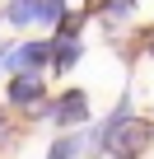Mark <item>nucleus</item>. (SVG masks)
Instances as JSON below:
<instances>
[{
  "mask_svg": "<svg viewBox=\"0 0 154 159\" xmlns=\"http://www.w3.org/2000/svg\"><path fill=\"white\" fill-rule=\"evenodd\" d=\"M0 98H5L10 112H19L33 126V122H42V108L51 98V84H47L42 70H14V75H5V84H0Z\"/></svg>",
  "mask_w": 154,
  "mask_h": 159,
  "instance_id": "obj_1",
  "label": "nucleus"
},
{
  "mask_svg": "<svg viewBox=\"0 0 154 159\" xmlns=\"http://www.w3.org/2000/svg\"><path fill=\"white\" fill-rule=\"evenodd\" d=\"M42 122H51L56 131H84V126L94 122V98H89V89H84V84L56 89V94L47 98V108H42Z\"/></svg>",
  "mask_w": 154,
  "mask_h": 159,
  "instance_id": "obj_2",
  "label": "nucleus"
},
{
  "mask_svg": "<svg viewBox=\"0 0 154 159\" xmlns=\"http://www.w3.org/2000/svg\"><path fill=\"white\" fill-rule=\"evenodd\" d=\"M14 70H51V38H19L14 47H10V56H5V75H14Z\"/></svg>",
  "mask_w": 154,
  "mask_h": 159,
  "instance_id": "obj_3",
  "label": "nucleus"
},
{
  "mask_svg": "<svg viewBox=\"0 0 154 159\" xmlns=\"http://www.w3.org/2000/svg\"><path fill=\"white\" fill-rule=\"evenodd\" d=\"M47 38H51V70L47 75L65 80L75 66L84 61V38H65V33H47Z\"/></svg>",
  "mask_w": 154,
  "mask_h": 159,
  "instance_id": "obj_4",
  "label": "nucleus"
},
{
  "mask_svg": "<svg viewBox=\"0 0 154 159\" xmlns=\"http://www.w3.org/2000/svg\"><path fill=\"white\" fill-rule=\"evenodd\" d=\"M135 5H140V0H80V10H84L89 19H98V24H103L108 33H112L117 24H126Z\"/></svg>",
  "mask_w": 154,
  "mask_h": 159,
  "instance_id": "obj_5",
  "label": "nucleus"
},
{
  "mask_svg": "<svg viewBox=\"0 0 154 159\" xmlns=\"http://www.w3.org/2000/svg\"><path fill=\"white\" fill-rule=\"evenodd\" d=\"M117 47H121V56H126L131 66H135L140 56H149V61H154V19H149V24H135V28H131V38H126V42H117Z\"/></svg>",
  "mask_w": 154,
  "mask_h": 159,
  "instance_id": "obj_6",
  "label": "nucleus"
},
{
  "mask_svg": "<svg viewBox=\"0 0 154 159\" xmlns=\"http://www.w3.org/2000/svg\"><path fill=\"white\" fill-rule=\"evenodd\" d=\"M84 145H89L84 131H56V140L47 145L42 159H84Z\"/></svg>",
  "mask_w": 154,
  "mask_h": 159,
  "instance_id": "obj_7",
  "label": "nucleus"
},
{
  "mask_svg": "<svg viewBox=\"0 0 154 159\" xmlns=\"http://www.w3.org/2000/svg\"><path fill=\"white\" fill-rule=\"evenodd\" d=\"M24 131H28V122L19 117V112H10L5 103H0V159H5L19 140H24Z\"/></svg>",
  "mask_w": 154,
  "mask_h": 159,
  "instance_id": "obj_8",
  "label": "nucleus"
},
{
  "mask_svg": "<svg viewBox=\"0 0 154 159\" xmlns=\"http://www.w3.org/2000/svg\"><path fill=\"white\" fill-rule=\"evenodd\" d=\"M5 24H10L14 33L37 28V0H5Z\"/></svg>",
  "mask_w": 154,
  "mask_h": 159,
  "instance_id": "obj_9",
  "label": "nucleus"
},
{
  "mask_svg": "<svg viewBox=\"0 0 154 159\" xmlns=\"http://www.w3.org/2000/svg\"><path fill=\"white\" fill-rule=\"evenodd\" d=\"M65 14H70V0H37V28H47V33H51Z\"/></svg>",
  "mask_w": 154,
  "mask_h": 159,
  "instance_id": "obj_10",
  "label": "nucleus"
},
{
  "mask_svg": "<svg viewBox=\"0 0 154 159\" xmlns=\"http://www.w3.org/2000/svg\"><path fill=\"white\" fill-rule=\"evenodd\" d=\"M0 24H5V5H0Z\"/></svg>",
  "mask_w": 154,
  "mask_h": 159,
  "instance_id": "obj_11",
  "label": "nucleus"
}]
</instances>
